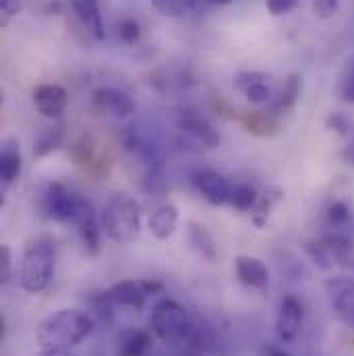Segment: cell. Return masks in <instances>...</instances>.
Listing matches in <instances>:
<instances>
[{"label": "cell", "instance_id": "2e32d148", "mask_svg": "<svg viewBox=\"0 0 354 356\" xmlns=\"http://www.w3.org/2000/svg\"><path fill=\"white\" fill-rule=\"evenodd\" d=\"M150 232L158 238V241H168L178 226V209L175 203H164L160 205L152 216H150Z\"/></svg>", "mask_w": 354, "mask_h": 356}, {"label": "cell", "instance_id": "ac0fdd59", "mask_svg": "<svg viewBox=\"0 0 354 356\" xmlns=\"http://www.w3.org/2000/svg\"><path fill=\"white\" fill-rule=\"evenodd\" d=\"M152 346V338L145 330H127L116 340L118 356H145Z\"/></svg>", "mask_w": 354, "mask_h": 356}, {"label": "cell", "instance_id": "6da1fadb", "mask_svg": "<svg viewBox=\"0 0 354 356\" xmlns=\"http://www.w3.org/2000/svg\"><path fill=\"white\" fill-rule=\"evenodd\" d=\"M93 330V319L88 313L65 309L46 317L35 332V340L42 348H73L81 344Z\"/></svg>", "mask_w": 354, "mask_h": 356}, {"label": "cell", "instance_id": "44dd1931", "mask_svg": "<svg viewBox=\"0 0 354 356\" xmlns=\"http://www.w3.org/2000/svg\"><path fill=\"white\" fill-rule=\"evenodd\" d=\"M186 236H188V243H191L193 251H195L199 257H203V259H214V257L218 255V251H216V241H214V236L209 234V230H207L203 224L188 222Z\"/></svg>", "mask_w": 354, "mask_h": 356}, {"label": "cell", "instance_id": "e0dca14e", "mask_svg": "<svg viewBox=\"0 0 354 356\" xmlns=\"http://www.w3.org/2000/svg\"><path fill=\"white\" fill-rule=\"evenodd\" d=\"M71 6H73L75 15L79 17V21L86 25V29L95 40H104L106 38L99 0H71Z\"/></svg>", "mask_w": 354, "mask_h": 356}, {"label": "cell", "instance_id": "5bb4252c", "mask_svg": "<svg viewBox=\"0 0 354 356\" xmlns=\"http://www.w3.org/2000/svg\"><path fill=\"white\" fill-rule=\"evenodd\" d=\"M234 88L243 91V95L251 104H269L273 99L271 88L267 83L266 73L259 71H243L234 77Z\"/></svg>", "mask_w": 354, "mask_h": 356}, {"label": "cell", "instance_id": "9a60e30c", "mask_svg": "<svg viewBox=\"0 0 354 356\" xmlns=\"http://www.w3.org/2000/svg\"><path fill=\"white\" fill-rule=\"evenodd\" d=\"M234 269H236V277L241 280V284H245L249 288L266 290L269 286V269L259 257L239 255L234 259Z\"/></svg>", "mask_w": 354, "mask_h": 356}, {"label": "cell", "instance_id": "3957f363", "mask_svg": "<svg viewBox=\"0 0 354 356\" xmlns=\"http://www.w3.org/2000/svg\"><path fill=\"white\" fill-rule=\"evenodd\" d=\"M42 207L46 211L48 218L63 222V224H73V226H83L95 218V211L91 207L86 197L73 193L71 188H67L65 184H50L44 195H42Z\"/></svg>", "mask_w": 354, "mask_h": 356}, {"label": "cell", "instance_id": "ba28073f", "mask_svg": "<svg viewBox=\"0 0 354 356\" xmlns=\"http://www.w3.org/2000/svg\"><path fill=\"white\" fill-rule=\"evenodd\" d=\"M178 127L197 143H201L203 147H218L220 145V135L214 129V124L199 114L193 108H182L178 112Z\"/></svg>", "mask_w": 354, "mask_h": 356}, {"label": "cell", "instance_id": "4fadbf2b", "mask_svg": "<svg viewBox=\"0 0 354 356\" xmlns=\"http://www.w3.org/2000/svg\"><path fill=\"white\" fill-rule=\"evenodd\" d=\"M354 226L353 207L344 199H332L323 211V232L348 236Z\"/></svg>", "mask_w": 354, "mask_h": 356}, {"label": "cell", "instance_id": "7c38bea8", "mask_svg": "<svg viewBox=\"0 0 354 356\" xmlns=\"http://www.w3.org/2000/svg\"><path fill=\"white\" fill-rule=\"evenodd\" d=\"M150 290H154V286L145 284V282H133V280H124L114 284L108 290V296L114 305L120 307H131V309H141L150 296Z\"/></svg>", "mask_w": 354, "mask_h": 356}, {"label": "cell", "instance_id": "83f0119b", "mask_svg": "<svg viewBox=\"0 0 354 356\" xmlns=\"http://www.w3.org/2000/svg\"><path fill=\"white\" fill-rule=\"evenodd\" d=\"M311 4L319 19H332L340 10V0H311Z\"/></svg>", "mask_w": 354, "mask_h": 356}, {"label": "cell", "instance_id": "1f68e13d", "mask_svg": "<svg viewBox=\"0 0 354 356\" xmlns=\"http://www.w3.org/2000/svg\"><path fill=\"white\" fill-rule=\"evenodd\" d=\"M38 356H75L71 355L69 350H65V348H44V353H40Z\"/></svg>", "mask_w": 354, "mask_h": 356}, {"label": "cell", "instance_id": "7402d4cb", "mask_svg": "<svg viewBox=\"0 0 354 356\" xmlns=\"http://www.w3.org/2000/svg\"><path fill=\"white\" fill-rule=\"evenodd\" d=\"M259 201V195L255 191V186L241 182L232 186V195H230V205L239 211H253L255 205Z\"/></svg>", "mask_w": 354, "mask_h": 356}, {"label": "cell", "instance_id": "603a6c76", "mask_svg": "<svg viewBox=\"0 0 354 356\" xmlns=\"http://www.w3.org/2000/svg\"><path fill=\"white\" fill-rule=\"evenodd\" d=\"M61 143H63V129H61V127L46 129V131L38 137V141H35V145H33V154H35L38 158H44V156L52 154L54 149H58Z\"/></svg>", "mask_w": 354, "mask_h": 356}, {"label": "cell", "instance_id": "d6986e66", "mask_svg": "<svg viewBox=\"0 0 354 356\" xmlns=\"http://www.w3.org/2000/svg\"><path fill=\"white\" fill-rule=\"evenodd\" d=\"M300 77L298 75H288L284 86L280 88V91L273 95V99L269 102V110L273 114H284L288 110L294 108V104L298 102V95H300Z\"/></svg>", "mask_w": 354, "mask_h": 356}, {"label": "cell", "instance_id": "484cf974", "mask_svg": "<svg viewBox=\"0 0 354 356\" xmlns=\"http://www.w3.org/2000/svg\"><path fill=\"white\" fill-rule=\"evenodd\" d=\"M340 97L346 102V104H354V58L348 60L344 73H342V79H340Z\"/></svg>", "mask_w": 354, "mask_h": 356}, {"label": "cell", "instance_id": "8fae6325", "mask_svg": "<svg viewBox=\"0 0 354 356\" xmlns=\"http://www.w3.org/2000/svg\"><path fill=\"white\" fill-rule=\"evenodd\" d=\"M195 186L201 193V197L211 203V205H226L230 203L232 195V184L222 177L220 172L214 170H203L195 177Z\"/></svg>", "mask_w": 354, "mask_h": 356}, {"label": "cell", "instance_id": "5b68a950", "mask_svg": "<svg viewBox=\"0 0 354 356\" xmlns=\"http://www.w3.org/2000/svg\"><path fill=\"white\" fill-rule=\"evenodd\" d=\"M150 327L160 340L178 342L191 334L193 323H191V317L182 305H178L177 300L166 298L154 307L152 317H150Z\"/></svg>", "mask_w": 354, "mask_h": 356}, {"label": "cell", "instance_id": "7a4b0ae2", "mask_svg": "<svg viewBox=\"0 0 354 356\" xmlns=\"http://www.w3.org/2000/svg\"><path fill=\"white\" fill-rule=\"evenodd\" d=\"M102 228L108 234V238L118 245H129L137 241L141 230L137 201L124 193L112 195L102 209Z\"/></svg>", "mask_w": 354, "mask_h": 356}, {"label": "cell", "instance_id": "f546056e", "mask_svg": "<svg viewBox=\"0 0 354 356\" xmlns=\"http://www.w3.org/2000/svg\"><path fill=\"white\" fill-rule=\"evenodd\" d=\"M296 4H298V0H267V10L273 17H282V15H288L290 10H294Z\"/></svg>", "mask_w": 354, "mask_h": 356}, {"label": "cell", "instance_id": "d4e9b609", "mask_svg": "<svg viewBox=\"0 0 354 356\" xmlns=\"http://www.w3.org/2000/svg\"><path fill=\"white\" fill-rule=\"evenodd\" d=\"M116 31H118V38L124 42V44H137L139 38H141V27L135 19H120L118 25H116Z\"/></svg>", "mask_w": 354, "mask_h": 356}, {"label": "cell", "instance_id": "8992f818", "mask_svg": "<svg viewBox=\"0 0 354 356\" xmlns=\"http://www.w3.org/2000/svg\"><path fill=\"white\" fill-rule=\"evenodd\" d=\"M303 321H305V309L303 302L294 296V294H286L282 296L280 305H277V315H275V336L280 342L288 344L294 342L303 330Z\"/></svg>", "mask_w": 354, "mask_h": 356}, {"label": "cell", "instance_id": "52a82bcc", "mask_svg": "<svg viewBox=\"0 0 354 356\" xmlns=\"http://www.w3.org/2000/svg\"><path fill=\"white\" fill-rule=\"evenodd\" d=\"M325 290L332 302L334 313L338 315V319L354 330V280L353 277H330L325 282Z\"/></svg>", "mask_w": 354, "mask_h": 356}, {"label": "cell", "instance_id": "ffe728a7", "mask_svg": "<svg viewBox=\"0 0 354 356\" xmlns=\"http://www.w3.org/2000/svg\"><path fill=\"white\" fill-rule=\"evenodd\" d=\"M21 175V152L15 139L4 141L0 154V178L4 184H13Z\"/></svg>", "mask_w": 354, "mask_h": 356}, {"label": "cell", "instance_id": "d6a6232c", "mask_svg": "<svg viewBox=\"0 0 354 356\" xmlns=\"http://www.w3.org/2000/svg\"><path fill=\"white\" fill-rule=\"evenodd\" d=\"M230 0H195V8L197 6H222V4H228Z\"/></svg>", "mask_w": 354, "mask_h": 356}, {"label": "cell", "instance_id": "4316f807", "mask_svg": "<svg viewBox=\"0 0 354 356\" xmlns=\"http://www.w3.org/2000/svg\"><path fill=\"white\" fill-rule=\"evenodd\" d=\"M328 129L334 131V133L340 135V137H348L351 131H353V122H351V118H348L346 114L334 112V114L328 118Z\"/></svg>", "mask_w": 354, "mask_h": 356}, {"label": "cell", "instance_id": "cb8c5ba5", "mask_svg": "<svg viewBox=\"0 0 354 356\" xmlns=\"http://www.w3.org/2000/svg\"><path fill=\"white\" fill-rule=\"evenodd\" d=\"M152 2L160 13L168 17H182L191 8H195V0H152Z\"/></svg>", "mask_w": 354, "mask_h": 356}, {"label": "cell", "instance_id": "277c9868", "mask_svg": "<svg viewBox=\"0 0 354 356\" xmlns=\"http://www.w3.org/2000/svg\"><path fill=\"white\" fill-rule=\"evenodd\" d=\"M54 261H56V251L52 241L40 238L33 245H29L21 259V271H19L21 288L33 294L46 290L54 275Z\"/></svg>", "mask_w": 354, "mask_h": 356}, {"label": "cell", "instance_id": "e575fe53", "mask_svg": "<svg viewBox=\"0 0 354 356\" xmlns=\"http://www.w3.org/2000/svg\"><path fill=\"white\" fill-rule=\"evenodd\" d=\"M266 356H292V355H288V353H284V350H280V348H267Z\"/></svg>", "mask_w": 354, "mask_h": 356}, {"label": "cell", "instance_id": "9c48e42d", "mask_svg": "<svg viewBox=\"0 0 354 356\" xmlns=\"http://www.w3.org/2000/svg\"><path fill=\"white\" fill-rule=\"evenodd\" d=\"M93 106L97 112L108 114L112 118H129L137 104L135 99L127 93L116 88H99L93 91Z\"/></svg>", "mask_w": 354, "mask_h": 356}, {"label": "cell", "instance_id": "836d02e7", "mask_svg": "<svg viewBox=\"0 0 354 356\" xmlns=\"http://www.w3.org/2000/svg\"><path fill=\"white\" fill-rule=\"evenodd\" d=\"M344 160H346L348 164H353L354 166V139H353V143L346 147V152H344Z\"/></svg>", "mask_w": 354, "mask_h": 356}, {"label": "cell", "instance_id": "f1b7e54d", "mask_svg": "<svg viewBox=\"0 0 354 356\" xmlns=\"http://www.w3.org/2000/svg\"><path fill=\"white\" fill-rule=\"evenodd\" d=\"M21 13V2L19 0H0V25L6 27L13 17Z\"/></svg>", "mask_w": 354, "mask_h": 356}, {"label": "cell", "instance_id": "4dcf8cb0", "mask_svg": "<svg viewBox=\"0 0 354 356\" xmlns=\"http://www.w3.org/2000/svg\"><path fill=\"white\" fill-rule=\"evenodd\" d=\"M10 266H13V261H10V249L6 245H2L0 247V280H2V284L10 280Z\"/></svg>", "mask_w": 354, "mask_h": 356}, {"label": "cell", "instance_id": "30bf717a", "mask_svg": "<svg viewBox=\"0 0 354 356\" xmlns=\"http://www.w3.org/2000/svg\"><path fill=\"white\" fill-rule=\"evenodd\" d=\"M69 104L67 89L56 83H44L33 89V106L44 118H61Z\"/></svg>", "mask_w": 354, "mask_h": 356}]
</instances>
